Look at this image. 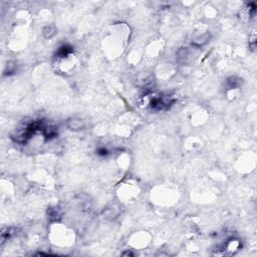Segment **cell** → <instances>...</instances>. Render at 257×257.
Returning <instances> with one entry per match:
<instances>
[{"mask_svg": "<svg viewBox=\"0 0 257 257\" xmlns=\"http://www.w3.org/2000/svg\"><path fill=\"white\" fill-rule=\"evenodd\" d=\"M66 127L71 131H80L84 129V123L83 120L78 118H73L67 120Z\"/></svg>", "mask_w": 257, "mask_h": 257, "instance_id": "obj_1", "label": "cell"}, {"mask_svg": "<svg viewBox=\"0 0 257 257\" xmlns=\"http://www.w3.org/2000/svg\"><path fill=\"white\" fill-rule=\"evenodd\" d=\"M56 33V28L52 25L45 26L43 28V35L45 38H51L52 36H55Z\"/></svg>", "mask_w": 257, "mask_h": 257, "instance_id": "obj_3", "label": "cell"}, {"mask_svg": "<svg viewBox=\"0 0 257 257\" xmlns=\"http://www.w3.org/2000/svg\"><path fill=\"white\" fill-rule=\"evenodd\" d=\"M210 38V35L208 33H204V34H202L201 36H198L196 37L195 39L193 40V44L194 45H196V46H202V45H204V44L208 41Z\"/></svg>", "mask_w": 257, "mask_h": 257, "instance_id": "obj_2", "label": "cell"}, {"mask_svg": "<svg viewBox=\"0 0 257 257\" xmlns=\"http://www.w3.org/2000/svg\"><path fill=\"white\" fill-rule=\"evenodd\" d=\"M228 84L230 88H235L237 87H239V84H240V82H239V79H237L236 78H230L228 79Z\"/></svg>", "mask_w": 257, "mask_h": 257, "instance_id": "obj_4", "label": "cell"}, {"mask_svg": "<svg viewBox=\"0 0 257 257\" xmlns=\"http://www.w3.org/2000/svg\"><path fill=\"white\" fill-rule=\"evenodd\" d=\"M123 255H131V256H133V255H134V253H132V252H131V251H127V252H124Z\"/></svg>", "mask_w": 257, "mask_h": 257, "instance_id": "obj_6", "label": "cell"}, {"mask_svg": "<svg viewBox=\"0 0 257 257\" xmlns=\"http://www.w3.org/2000/svg\"><path fill=\"white\" fill-rule=\"evenodd\" d=\"M107 152L106 149H100V150H98V154H100V155H102V156L103 155H107Z\"/></svg>", "mask_w": 257, "mask_h": 257, "instance_id": "obj_5", "label": "cell"}]
</instances>
